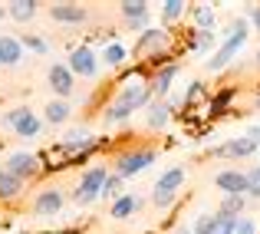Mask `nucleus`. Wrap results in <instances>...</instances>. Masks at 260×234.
<instances>
[{
	"label": "nucleus",
	"mask_w": 260,
	"mask_h": 234,
	"mask_svg": "<svg viewBox=\"0 0 260 234\" xmlns=\"http://www.w3.org/2000/svg\"><path fill=\"white\" fill-rule=\"evenodd\" d=\"M152 102V89H148V79H135V82H125L119 93V99L112 102V106L102 112V119H106V126H112V122H128L132 119V112H139L142 106H148Z\"/></svg>",
	"instance_id": "nucleus-1"
},
{
	"label": "nucleus",
	"mask_w": 260,
	"mask_h": 234,
	"mask_svg": "<svg viewBox=\"0 0 260 234\" xmlns=\"http://www.w3.org/2000/svg\"><path fill=\"white\" fill-rule=\"evenodd\" d=\"M247 37H250V33H247V20H244V17H237L234 23H231L228 40H224V43L217 46V53L208 60V63H204V66H208V73H221V70H228V66H231V60H234L237 53H241V46L247 43Z\"/></svg>",
	"instance_id": "nucleus-2"
},
{
	"label": "nucleus",
	"mask_w": 260,
	"mask_h": 234,
	"mask_svg": "<svg viewBox=\"0 0 260 234\" xmlns=\"http://www.w3.org/2000/svg\"><path fill=\"white\" fill-rule=\"evenodd\" d=\"M106 178H109L106 165H89L83 175H79L76 188H73V201H76L79 208H86V204H92L95 198H102V185H106Z\"/></svg>",
	"instance_id": "nucleus-3"
},
{
	"label": "nucleus",
	"mask_w": 260,
	"mask_h": 234,
	"mask_svg": "<svg viewBox=\"0 0 260 234\" xmlns=\"http://www.w3.org/2000/svg\"><path fill=\"white\" fill-rule=\"evenodd\" d=\"M155 158H158V149H128V152H122V155H115V162H112V171L125 182V178H132V175H139V171H145L148 165H155Z\"/></svg>",
	"instance_id": "nucleus-4"
},
{
	"label": "nucleus",
	"mask_w": 260,
	"mask_h": 234,
	"mask_svg": "<svg viewBox=\"0 0 260 234\" xmlns=\"http://www.w3.org/2000/svg\"><path fill=\"white\" fill-rule=\"evenodd\" d=\"M4 126H10L17 132V139H37L43 132V119L33 112L30 106H13L4 112Z\"/></svg>",
	"instance_id": "nucleus-5"
},
{
	"label": "nucleus",
	"mask_w": 260,
	"mask_h": 234,
	"mask_svg": "<svg viewBox=\"0 0 260 234\" xmlns=\"http://www.w3.org/2000/svg\"><path fill=\"white\" fill-rule=\"evenodd\" d=\"M66 66H70V73L79 76V79H95V76H99L102 60H99V53H95L89 43H83V46H76V50H70Z\"/></svg>",
	"instance_id": "nucleus-6"
},
{
	"label": "nucleus",
	"mask_w": 260,
	"mask_h": 234,
	"mask_svg": "<svg viewBox=\"0 0 260 234\" xmlns=\"http://www.w3.org/2000/svg\"><path fill=\"white\" fill-rule=\"evenodd\" d=\"M63 204H66L63 188L46 185V188L37 191V198H33V204H30V215L33 218H53V215H59V211H63Z\"/></svg>",
	"instance_id": "nucleus-7"
},
{
	"label": "nucleus",
	"mask_w": 260,
	"mask_h": 234,
	"mask_svg": "<svg viewBox=\"0 0 260 234\" xmlns=\"http://www.w3.org/2000/svg\"><path fill=\"white\" fill-rule=\"evenodd\" d=\"M4 168L10 171V175H17L20 182H33V178L43 175V162H40L37 152H13L10 158H7Z\"/></svg>",
	"instance_id": "nucleus-8"
},
{
	"label": "nucleus",
	"mask_w": 260,
	"mask_h": 234,
	"mask_svg": "<svg viewBox=\"0 0 260 234\" xmlns=\"http://www.w3.org/2000/svg\"><path fill=\"white\" fill-rule=\"evenodd\" d=\"M168 46V30H161V26H152V30H142L139 40H135V56H142V63H145L148 56H155V53H165Z\"/></svg>",
	"instance_id": "nucleus-9"
},
{
	"label": "nucleus",
	"mask_w": 260,
	"mask_h": 234,
	"mask_svg": "<svg viewBox=\"0 0 260 234\" xmlns=\"http://www.w3.org/2000/svg\"><path fill=\"white\" fill-rule=\"evenodd\" d=\"M46 82H50V89L56 93V99H66V102H70L73 89H76V76L70 73L66 63H53L50 70H46Z\"/></svg>",
	"instance_id": "nucleus-10"
},
{
	"label": "nucleus",
	"mask_w": 260,
	"mask_h": 234,
	"mask_svg": "<svg viewBox=\"0 0 260 234\" xmlns=\"http://www.w3.org/2000/svg\"><path fill=\"white\" fill-rule=\"evenodd\" d=\"M119 13H122V20H125V26H132V30H145L148 17H152V4H148V0H122Z\"/></svg>",
	"instance_id": "nucleus-11"
},
{
	"label": "nucleus",
	"mask_w": 260,
	"mask_h": 234,
	"mask_svg": "<svg viewBox=\"0 0 260 234\" xmlns=\"http://www.w3.org/2000/svg\"><path fill=\"white\" fill-rule=\"evenodd\" d=\"M46 10H50V20H56V23H86V20H89L86 7L83 4H70V0H63V4H50Z\"/></svg>",
	"instance_id": "nucleus-12"
},
{
	"label": "nucleus",
	"mask_w": 260,
	"mask_h": 234,
	"mask_svg": "<svg viewBox=\"0 0 260 234\" xmlns=\"http://www.w3.org/2000/svg\"><path fill=\"white\" fill-rule=\"evenodd\" d=\"M254 152H257V145L244 135V139H231V142H224V145L208 149V158H247Z\"/></svg>",
	"instance_id": "nucleus-13"
},
{
	"label": "nucleus",
	"mask_w": 260,
	"mask_h": 234,
	"mask_svg": "<svg viewBox=\"0 0 260 234\" xmlns=\"http://www.w3.org/2000/svg\"><path fill=\"white\" fill-rule=\"evenodd\" d=\"M214 185L224 191V195H244L247 198V178H244L241 168H221L214 175Z\"/></svg>",
	"instance_id": "nucleus-14"
},
{
	"label": "nucleus",
	"mask_w": 260,
	"mask_h": 234,
	"mask_svg": "<svg viewBox=\"0 0 260 234\" xmlns=\"http://www.w3.org/2000/svg\"><path fill=\"white\" fill-rule=\"evenodd\" d=\"M23 46H20L17 37L10 33H0V66H20L23 63Z\"/></svg>",
	"instance_id": "nucleus-15"
},
{
	"label": "nucleus",
	"mask_w": 260,
	"mask_h": 234,
	"mask_svg": "<svg viewBox=\"0 0 260 234\" xmlns=\"http://www.w3.org/2000/svg\"><path fill=\"white\" fill-rule=\"evenodd\" d=\"M139 208H142V198L132 195V191H125V195H119V198L112 201V208H109V218H112V221H125V218H132Z\"/></svg>",
	"instance_id": "nucleus-16"
},
{
	"label": "nucleus",
	"mask_w": 260,
	"mask_h": 234,
	"mask_svg": "<svg viewBox=\"0 0 260 234\" xmlns=\"http://www.w3.org/2000/svg\"><path fill=\"white\" fill-rule=\"evenodd\" d=\"M178 76V63L172 66H161L158 73H152L148 76V89H152V96H158V99H165L168 96V89H172V79Z\"/></svg>",
	"instance_id": "nucleus-17"
},
{
	"label": "nucleus",
	"mask_w": 260,
	"mask_h": 234,
	"mask_svg": "<svg viewBox=\"0 0 260 234\" xmlns=\"http://www.w3.org/2000/svg\"><path fill=\"white\" fill-rule=\"evenodd\" d=\"M172 102H165V99H152L148 102V115H145V122H148V129H165L168 126V119H172Z\"/></svg>",
	"instance_id": "nucleus-18"
},
{
	"label": "nucleus",
	"mask_w": 260,
	"mask_h": 234,
	"mask_svg": "<svg viewBox=\"0 0 260 234\" xmlns=\"http://www.w3.org/2000/svg\"><path fill=\"white\" fill-rule=\"evenodd\" d=\"M70 115H73V106L66 99H50L46 109H43V122L46 126H63V122H70Z\"/></svg>",
	"instance_id": "nucleus-19"
},
{
	"label": "nucleus",
	"mask_w": 260,
	"mask_h": 234,
	"mask_svg": "<svg viewBox=\"0 0 260 234\" xmlns=\"http://www.w3.org/2000/svg\"><path fill=\"white\" fill-rule=\"evenodd\" d=\"M184 185V165H172L168 171H161L158 182H155V191H168V195H178V188Z\"/></svg>",
	"instance_id": "nucleus-20"
},
{
	"label": "nucleus",
	"mask_w": 260,
	"mask_h": 234,
	"mask_svg": "<svg viewBox=\"0 0 260 234\" xmlns=\"http://www.w3.org/2000/svg\"><path fill=\"white\" fill-rule=\"evenodd\" d=\"M234 96H237V86H224V89H217V93L208 99V115H211V119H217V115L228 112V106L234 102Z\"/></svg>",
	"instance_id": "nucleus-21"
},
{
	"label": "nucleus",
	"mask_w": 260,
	"mask_h": 234,
	"mask_svg": "<svg viewBox=\"0 0 260 234\" xmlns=\"http://www.w3.org/2000/svg\"><path fill=\"white\" fill-rule=\"evenodd\" d=\"M23 185L17 175H10L7 168H0V201H17L20 195H23Z\"/></svg>",
	"instance_id": "nucleus-22"
},
{
	"label": "nucleus",
	"mask_w": 260,
	"mask_h": 234,
	"mask_svg": "<svg viewBox=\"0 0 260 234\" xmlns=\"http://www.w3.org/2000/svg\"><path fill=\"white\" fill-rule=\"evenodd\" d=\"M37 0H10L7 4V17L10 20H17V23H26V20H33L37 17Z\"/></svg>",
	"instance_id": "nucleus-23"
},
{
	"label": "nucleus",
	"mask_w": 260,
	"mask_h": 234,
	"mask_svg": "<svg viewBox=\"0 0 260 234\" xmlns=\"http://www.w3.org/2000/svg\"><path fill=\"white\" fill-rule=\"evenodd\" d=\"M244 204H247V198H244V195H224V201L217 204L214 215H221V218H241L244 215Z\"/></svg>",
	"instance_id": "nucleus-24"
},
{
	"label": "nucleus",
	"mask_w": 260,
	"mask_h": 234,
	"mask_svg": "<svg viewBox=\"0 0 260 234\" xmlns=\"http://www.w3.org/2000/svg\"><path fill=\"white\" fill-rule=\"evenodd\" d=\"M99 60H102V63L109 66V70H119V66H122V63L128 60V50H125L122 43H115V40H112V43H109L106 50H102V56H99Z\"/></svg>",
	"instance_id": "nucleus-25"
},
{
	"label": "nucleus",
	"mask_w": 260,
	"mask_h": 234,
	"mask_svg": "<svg viewBox=\"0 0 260 234\" xmlns=\"http://www.w3.org/2000/svg\"><path fill=\"white\" fill-rule=\"evenodd\" d=\"M17 40H20V46H23V50L37 53V56H46V53H50V43H46L40 33H20Z\"/></svg>",
	"instance_id": "nucleus-26"
},
{
	"label": "nucleus",
	"mask_w": 260,
	"mask_h": 234,
	"mask_svg": "<svg viewBox=\"0 0 260 234\" xmlns=\"http://www.w3.org/2000/svg\"><path fill=\"white\" fill-rule=\"evenodd\" d=\"M191 13L198 20V30H214V10H211V4H191Z\"/></svg>",
	"instance_id": "nucleus-27"
},
{
	"label": "nucleus",
	"mask_w": 260,
	"mask_h": 234,
	"mask_svg": "<svg viewBox=\"0 0 260 234\" xmlns=\"http://www.w3.org/2000/svg\"><path fill=\"white\" fill-rule=\"evenodd\" d=\"M214 43H217L214 30H194V40H191V50H194V53H208Z\"/></svg>",
	"instance_id": "nucleus-28"
},
{
	"label": "nucleus",
	"mask_w": 260,
	"mask_h": 234,
	"mask_svg": "<svg viewBox=\"0 0 260 234\" xmlns=\"http://www.w3.org/2000/svg\"><path fill=\"white\" fill-rule=\"evenodd\" d=\"M184 10H188V4H184V0H165V4H161V20H165V23H172V20L184 17Z\"/></svg>",
	"instance_id": "nucleus-29"
},
{
	"label": "nucleus",
	"mask_w": 260,
	"mask_h": 234,
	"mask_svg": "<svg viewBox=\"0 0 260 234\" xmlns=\"http://www.w3.org/2000/svg\"><path fill=\"white\" fill-rule=\"evenodd\" d=\"M204 96H208V86H204V82L198 79V82H191V89H188V93H184L181 106H184V109H191V106H194L198 99H204ZM208 99H211V96H208Z\"/></svg>",
	"instance_id": "nucleus-30"
},
{
	"label": "nucleus",
	"mask_w": 260,
	"mask_h": 234,
	"mask_svg": "<svg viewBox=\"0 0 260 234\" xmlns=\"http://www.w3.org/2000/svg\"><path fill=\"white\" fill-rule=\"evenodd\" d=\"M119 195H125V191H122V178L115 175V171H109V178H106V185H102V198H119Z\"/></svg>",
	"instance_id": "nucleus-31"
},
{
	"label": "nucleus",
	"mask_w": 260,
	"mask_h": 234,
	"mask_svg": "<svg viewBox=\"0 0 260 234\" xmlns=\"http://www.w3.org/2000/svg\"><path fill=\"white\" fill-rule=\"evenodd\" d=\"M217 228V215H198L191 224V234H211Z\"/></svg>",
	"instance_id": "nucleus-32"
},
{
	"label": "nucleus",
	"mask_w": 260,
	"mask_h": 234,
	"mask_svg": "<svg viewBox=\"0 0 260 234\" xmlns=\"http://www.w3.org/2000/svg\"><path fill=\"white\" fill-rule=\"evenodd\" d=\"M244 178H247V198H260V165L247 168Z\"/></svg>",
	"instance_id": "nucleus-33"
},
{
	"label": "nucleus",
	"mask_w": 260,
	"mask_h": 234,
	"mask_svg": "<svg viewBox=\"0 0 260 234\" xmlns=\"http://www.w3.org/2000/svg\"><path fill=\"white\" fill-rule=\"evenodd\" d=\"M234 234H260V228H257V221L254 218H234Z\"/></svg>",
	"instance_id": "nucleus-34"
},
{
	"label": "nucleus",
	"mask_w": 260,
	"mask_h": 234,
	"mask_svg": "<svg viewBox=\"0 0 260 234\" xmlns=\"http://www.w3.org/2000/svg\"><path fill=\"white\" fill-rule=\"evenodd\" d=\"M178 201V195H168V191H152V204L155 208H172Z\"/></svg>",
	"instance_id": "nucleus-35"
},
{
	"label": "nucleus",
	"mask_w": 260,
	"mask_h": 234,
	"mask_svg": "<svg viewBox=\"0 0 260 234\" xmlns=\"http://www.w3.org/2000/svg\"><path fill=\"white\" fill-rule=\"evenodd\" d=\"M211 234H234V218H221L217 215V228Z\"/></svg>",
	"instance_id": "nucleus-36"
},
{
	"label": "nucleus",
	"mask_w": 260,
	"mask_h": 234,
	"mask_svg": "<svg viewBox=\"0 0 260 234\" xmlns=\"http://www.w3.org/2000/svg\"><path fill=\"white\" fill-rule=\"evenodd\" d=\"M247 20H250V23H254V30L260 33V4H254V7H250V10H247Z\"/></svg>",
	"instance_id": "nucleus-37"
},
{
	"label": "nucleus",
	"mask_w": 260,
	"mask_h": 234,
	"mask_svg": "<svg viewBox=\"0 0 260 234\" xmlns=\"http://www.w3.org/2000/svg\"><path fill=\"white\" fill-rule=\"evenodd\" d=\"M247 139H250V142H254V145L260 149V126H250V129H247Z\"/></svg>",
	"instance_id": "nucleus-38"
},
{
	"label": "nucleus",
	"mask_w": 260,
	"mask_h": 234,
	"mask_svg": "<svg viewBox=\"0 0 260 234\" xmlns=\"http://www.w3.org/2000/svg\"><path fill=\"white\" fill-rule=\"evenodd\" d=\"M172 234H191V228H184V224H178V228H175Z\"/></svg>",
	"instance_id": "nucleus-39"
},
{
	"label": "nucleus",
	"mask_w": 260,
	"mask_h": 234,
	"mask_svg": "<svg viewBox=\"0 0 260 234\" xmlns=\"http://www.w3.org/2000/svg\"><path fill=\"white\" fill-rule=\"evenodd\" d=\"M254 109H257V112H260V96H257V99H254Z\"/></svg>",
	"instance_id": "nucleus-40"
},
{
	"label": "nucleus",
	"mask_w": 260,
	"mask_h": 234,
	"mask_svg": "<svg viewBox=\"0 0 260 234\" xmlns=\"http://www.w3.org/2000/svg\"><path fill=\"white\" fill-rule=\"evenodd\" d=\"M254 60H257V63H260V50H257V53H254Z\"/></svg>",
	"instance_id": "nucleus-41"
},
{
	"label": "nucleus",
	"mask_w": 260,
	"mask_h": 234,
	"mask_svg": "<svg viewBox=\"0 0 260 234\" xmlns=\"http://www.w3.org/2000/svg\"><path fill=\"white\" fill-rule=\"evenodd\" d=\"M4 13H7V10H0V17H4Z\"/></svg>",
	"instance_id": "nucleus-42"
}]
</instances>
